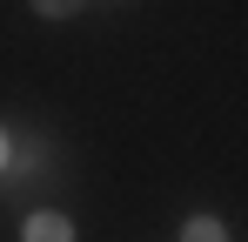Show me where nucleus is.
<instances>
[{"mask_svg": "<svg viewBox=\"0 0 248 242\" xmlns=\"http://www.w3.org/2000/svg\"><path fill=\"white\" fill-rule=\"evenodd\" d=\"M20 242H74V222H67V215H54V208H41V215H27V222H20Z\"/></svg>", "mask_w": 248, "mask_h": 242, "instance_id": "1", "label": "nucleus"}, {"mask_svg": "<svg viewBox=\"0 0 248 242\" xmlns=\"http://www.w3.org/2000/svg\"><path fill=\"white\" fill-rule=\"evenodd\" d=\"M181 242H228V229H221L215 215H188V229H181Z\"/></svg>", "mask_w": 248, "mask_h": 242, "instance_id": "2", "label": "nucleus"}, {"mask_svg": "<svg viewBox=\"0 0 248 242\" xmlns=\"http://www.w3.org/2000/svg\"><path fill=\"white\" fill-rule=\"evenodd\" d=\"M74 7H87V0H34V14H54V20H61V14H74Z\"/></svg>", "mask_w": 248, "mask_h": 242, "instance_id": "3", "label": "nucleus"}, {"mask_svg": "<svg viewBox=\"0 0 248 242\" xmlns=\"http://www.w3.org/2000/svg\"><path fill=\"white\" fill-rule=\"evenodd\" d=\"M0 168H7V135H0Z\"/></svg>", "mask_w": 248, "mask_h": 242, "instance_id": "4", "label": "nucleus"}]
</instances>
